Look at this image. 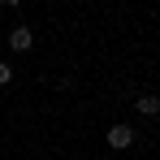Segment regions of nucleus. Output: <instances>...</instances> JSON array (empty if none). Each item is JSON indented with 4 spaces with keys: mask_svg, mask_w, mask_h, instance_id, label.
I'll use <instances>...</instances> for the list:
<instances>
[{
    "mask_svg": "<svg viewBox=\"0 0 160 160\" xmlns=\"http://www.w3.org/2000/svg\"><path fill=\"white\" fill-rule=\"evenodd\" d=\"M130 143H134V130H130V126H112V130H108V147H112V152H126Z\"/></svg>",
    "mask_w": 160,
    "mask_h": 160,
    "instance_id": "1",
    "label": "nucleus"
},
{
    "mask_svg": "<svg viewBox=\"0 0 160 160\" xmlns=\"http://www.w3.org/2000/svg\"><path fill=\"white\" fill-rule=\"evenodd\" d=\"M9 82H13V65H9V61H0V87H9Z\"/></svg>",
    "mask_w": 160,
    "mask_h": 160,
    "instance_id": "4",
    "label": "nucleus"
},
{
    "mask_svg": "<svg viewBox=\"0 0 160 160\" xmlns=\"http://www.w3.org/2000/svg\"><path fill=\"white\" fill-rule=\"evenodd\" d=\"M30 43H35L30 26H13V30H9V48H13V52H26Z\"/></svg>",
    "mask_w": 160,
    "mask_h": 160,
    "instance_id": "2",
    "label": "nucleus"
},
{
    "mask_svg": "<svg viewBox=\"0 0 160 160\" xmlns=\"http://www.w3.org/2000/svg\"><path fill=\"white\" fill-rule=\"evenodd\" d=\"M134 108H138L143 117H156V112H160V100H156V95H138V100H134Z\"/></svg>",
    "mask_w": 160,
    "mask_h": 160,
    "instance_id": "3",
    "label": "nucleus"
}]
</instances>
